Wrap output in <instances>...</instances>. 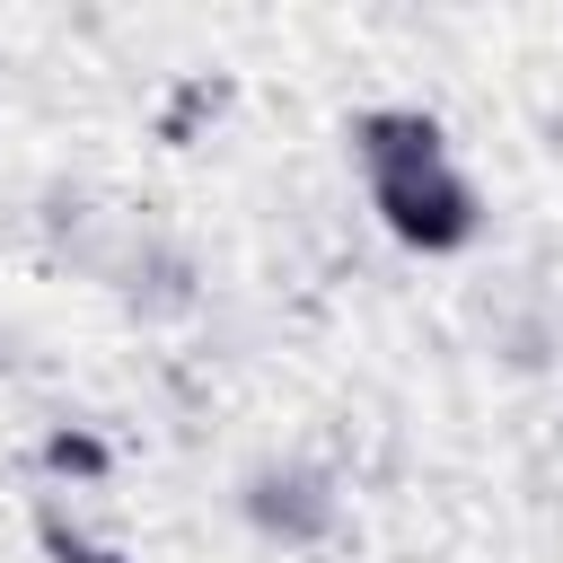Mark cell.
Wrapping results in <instances>:
<instances>
[{"instance_id": "obj_1", "label": "cell", "mask_w": 563, "mask_h": 563, "mask_svg": "<svg viewBox=\"0 0 563 563\" xmlns=\"http://www.w3.org/2000/svg\"><path fill=\"white\" fill-rule=\"evenodd\" d=\"M352 158L369 176L378 220L413 246V255H457L475 238V185L449 158V132L413 106H369L352 123Z\"/></svg>"}, {"instance_id": "obj_2", "label": "cell", "mask_w": 563, "mask_h": 563, "mask_svg": "<svg viewBox=\"0 0 563 563\" xmlns=\"http://www.w3.org/2000/svg\"><path fill=\"white\" fill-rule=\"evenodd\" d=\"M44 545H53L62 563H114V554H97V545H79V537H70L62 519H44Z\"/></svg>"}]
</instances>
